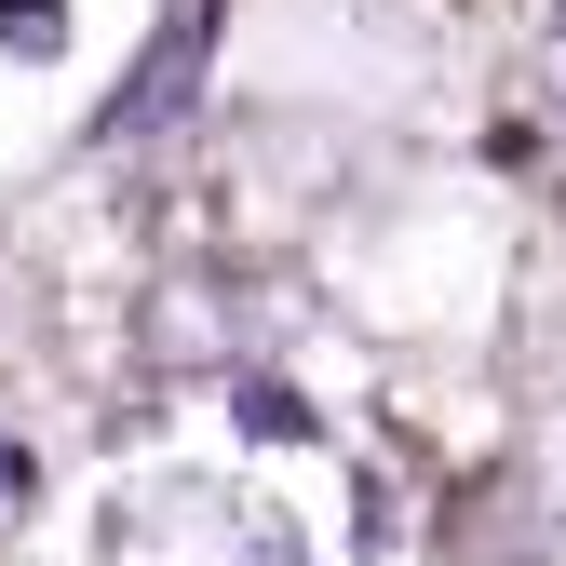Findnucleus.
Returning <instances> with one entry per match:
<instances>
[{
  "label": "nucleus",
  "instance_id": "39448f33",
  "mask_svg": "<svg viewBox=\"0 0 566 566\" xmlns=\"http://www.w3.org/2000/svg\"><path fill=\"white\" fill-rule=\"evenodd\" d=\"M0 54H67V0H0Z\"/></svg>",
  "mask_w": 566,
  "mask_h": 566
},
{
  "label": "nucleus",
  "instance_id": "f257e3e1",
  "mask_svg": "<svg viewBox=\"0 0 566 566\" xmlns=\"http://www.w3.org/2000/svg\"><path fill=\"white\" fill-rule=\"evenodd\" d=\"M108 566H311V553L243 485H149L108 513Z\"/></svg>",
  "mask_w": 566,
  "mask_h": 566
},
{
  "label": "nucleus",
  "instance_id": "20e7f679",
  "mask_svg": "<svg viewBox=\"0 0 566 566\" xmlns=\"http://www.w3.org/2000/svg\"><path fill=\"white\" fill-rule=\"evenodd\" d=\"M526 95H539V135H553V163H566V14L539 28V67H526Z\"/></svg>",
  "mask_w": 566,
  "mask_h": 566
},
{
  "label": "nucleus",
  "instance_id": "7ed1b4c3",
  "mask_svg": "<svg viewBox=\"0 0 566 566\" xmlns=\"http://www.w3.org/2000/svg\"><path fill=\"white\" fill-rule=\"evenodd\" d=\"M230 405H243V432H256V446H311V405L283 391V378H243Z\"/></svg>",
  "mask_w": 566,
  "mask_h": 566
},
{
  "label": "nucleus",
  "instance_id": "f03ea898",
  "mask_svg": "<svg viewBox=\"0 0 566 566\" xmlns=\"http://www.w3.org/2000/svg\"><path fill=\"white\" fill-rule=\"evenodd\" d=\"M189 82H202V28L176 14V28L149 41V67H135V95H108V108H95V149H135V135H163V122L189 108Z\"/></svg>",
  "mask_w": 566,
  "mask_h": 566
}]
</instances>
